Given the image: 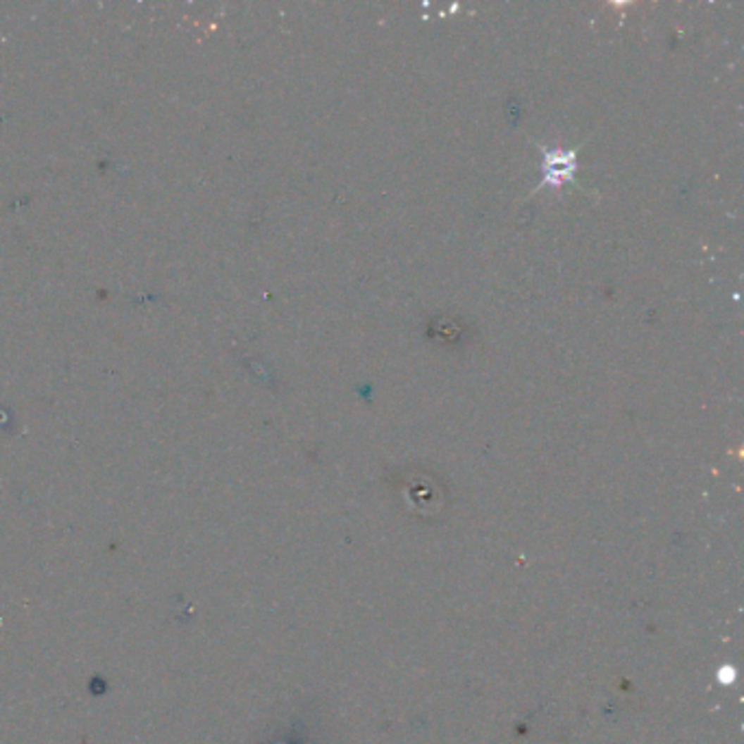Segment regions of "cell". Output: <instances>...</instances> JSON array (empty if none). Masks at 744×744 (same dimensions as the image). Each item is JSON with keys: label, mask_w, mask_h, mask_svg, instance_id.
Returning a JSON list of instances; mask_svg holds the SVG:
<instances>
[{"label": "cell", "mask_w": 744, "mask_h": 744, "mask_svg": "<svg viewBox=\"0 0 744 744\" xmlns=\"http://www.w3.org/2000/svg\"><path fill=\"white\" fill-rule=\"evenodd\" d=\"M574 170H576V160H574L572 151H546L544 182H541V186L552 184L559 188L563 184H568V182H572Z\"/></svg>", "instance_id": "1"}]
</instances>
